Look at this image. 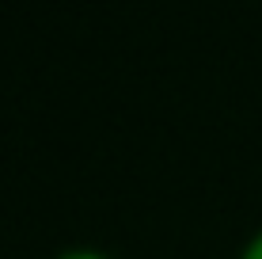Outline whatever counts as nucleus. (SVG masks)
Segmentation results:
<instances>
[{
	"mask_svg": "<svg viewBox=\"0 0 262 259\" xmlns=\"http://www.w3.org/2000/svg\"><path fill=\"white\" fill-rule=\"evenodd\" d=\"M57 259H106V255L95 252V248H69V252H61Z\"/></svg>",
	"mask_w": 262,
	"mask_h": 259,
	"instance_id": "1",
	"label": "nucleus"
},
{
	"mask_svg": "<svg viewBox=\"0 0 262 259\" xmlns=\"http://www.w3.org/2000/svg\"><path fill=\"white\" fill-rule=\"evenodd\" d=\"M243 259H262V233H258L255 240H251L247 248H243Z\"/></svg>",
	"mask_w": 262,
	"mask_h": 259,
	"instance_id": "2",
	"label": "nucleus"
}]
</instances>
